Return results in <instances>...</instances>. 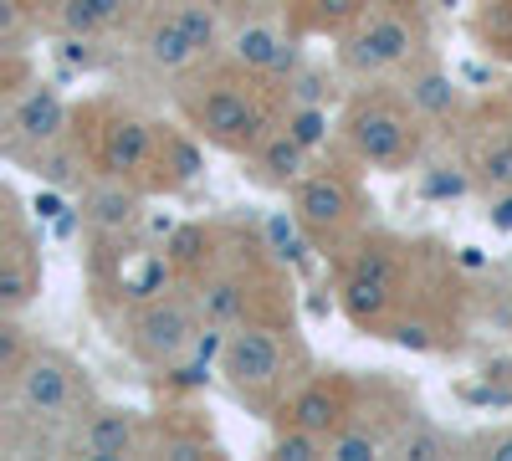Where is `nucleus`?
Returning <instances> with one entry per match:
<instances>
[{"label": "nucleus", "instance_id": "obj_13", "mask_svg": "<svg viewBox=\"0 0 512 461\" xmlns=\"http://www.w3.org/2000/svg\"><path fill=\"white\" fill-rule=\"evenodd\" d=\"M308 154H313L308 144H297V139L282 129V134H272V139L256 144V170H262L272 185H287V180H303Z\"/></svg>", "mask_w": 512, "mask_h": 461}, {"label": "nucleus", "instance_id": "obj_9", "mask_svg": "<svg viewBox=\"0 0 512 461\" xmlns=\"http://www.w3.org/2000/svg\"><path fill=\"white\" fill-rule=\"evenodd\" d=\"M231 57L251 72H292V41H282L267 21H246L231 36Z\"/></svg>", "mask_w": 512, "mask_h": 461}, {"label": "nucleus", "instance_id": "obj_2", "mask_svg": "<svg viewBox=\"0 0 512 461\" xmlns=\"http://www.w3.org/2000/svg\"><path fill=\"white\" fill-rule=\"evenodd\" d=\"M195 123H200V134L221 149H251L262 139V108H256L241 88H210L195 103Z\"/></svg>", "mask_w": 512, "mask_h": 461}, {"label": "nucleus", "instance_id": "obj_15", "mask_svg": "<svg viewBox=\"0 0 512 461\" xmlns=\"http://www.w3.org/2000/svg\"><path fill=\"white\" fill-rule=\"evenodd\" d=\"M292 426H308V431H323V436H333V426H338V390H328V385H313V390H303L292 400Z\"/></svg>", "mask_w": 512, "mask_h": 461}, {"label": "nucleus", "instance_id": "obj_8", "mask_svg": "<svg viewBox=\"0 0 512 461\" xmlns=\"http://www.w3.org/2000/svg\"><path fill=\"white\" fill-rule=\"evenodd\" d=\"M292 211H297V221H303L308 231H333V226H344V221H349V211H354V190L338 180V175H313V180L297 185Z\"/></svg>", "mask_w": 512, "mask_h": 461}, {"label": "nucleus", "instance_id": "obj_20", "mask_svg": "<svg viewBox=\"0 0 512 461\" xmlns=\"http://www.w3.org/2000/svg\"><path fill=\"white\" fill-rule=\"evenodd\" d=\"M200 308H205L210 323H236V318L246 313V292H241V282L221 277V282H210V287L200 292Z\"/></svg>", "mask_w": 512, "mask_h": 461}, {"label": "nucleus", "instance_id": "obj_1", "mask_svg": "<svg viewBox=\"0 0 512 461\" xmlns=\"http://www.w3.org/2000/svg\"><path fill=\"white\" fill-rule=\"evenodd\" d=\"M344 134L354 144V154L374 170H395L410 154V118L395 103H359L344 123Z\"/></svg>", "mask_w": 512, "mask_h": 461}, {"label": "nucleus", "instance_id": "obj_16", "mask_svg": "<svg viewBox=\"0 0 512 461\" xmlns=\"http://www.w3.org/2000/svg\"><path fill=\"white\" fill-rule=\"evenodd\" d=\"M128 0H67L62 6V31L67 36H93L103 26H113L123 16Z\"/></svg>", "mask_w": 512, "mask_h": 461}, {"label": "nucleus", "instance_id": "obj_27", "mask_svg": "<svg viewBox=\"0 0 512 461\" xmlns=\"http://www.w3.org/2000/svg\"><path fill=\"white\" fill-rule=\"evenodd\" d=\"M36 175L47 180V185H72V180H77V159H72V149H47V144H41V154H36Z\"/></svg>", "mask_w": 512, "mask_h": 461}, {"label": "nucleus", "instance_id": "obj_11", "mask_svg": "<svg viewBox=\"0 0 512 461\" xmlns=\"http://www.w3.org/2000/svg\"><path fill=\"white\" fill-rule=\"evenodd\" d=\"M103 159H108V170H113V175H134V170H144V164L154 159V134H149V123H139V118H118L113 129H108Z\"/></svg>", "mask_w": 512, "mask_h": 461}, {"label": "nucleus", "instance_id": "obj_17", "mask_svg": "<svg viewBox=\"0 0 512 461\" xmlns=\"http://www.w3.org/2000/svg\"><path fill=\"white\" fill-rule=\"evenodd\" d=\"M456 82L446 77V72H436V67H425V72H415L410 77V103L420 108V113H431V118H446L451 108H456Z\"/></svg>", "mask_w": 512, "mask_h": 461}, {"label": "nucleus", "instance_id": "obj_26", "mask_svg": "<svg viewBox=\"0 0 512 461\" xmlns=\"http://www.w3.org/2000/svg\"><path fill=\"white\" fill-rule=\"evenodd\" d=\"M466 190H472V180H466L461 170H446V164L425 170V180H420V195L425 200H461Z\"/></svg>", "mask_w": 512, "mask_h": 461}, {"label": "nucleus", "instance_id": "obj_28", "mask_svg": "<svg viewBox=\"0 0 512 461\" xmlns=\"http://www.w3.org/2000/svg\"><path fill=\"white\" fill-rule=\"evenodd\" d=\"M379 446H374V436L369 431H338V436H328V456L333 461H369Z\"/></svg>", "mask_w": 512, "mask_h": 461}, {"label": "nucleus", "instance_id": "obj_29", "mask_svg": "<svg viewBox=\"0 0 512 461\" xmlns=\"http://www.w3.org/2000/svg\"><path fill=\"white\" fill-rule=\"evenodd\" d=\"M164 149H169V159H175V175H180V180H195V175H200V149H195L190 139H169Z\"/></svg>", "mask_w": 512, "mask_h": 461}, {"label": "nucleus", "instance_id": "obj_19", "mask_svg": "<svg viewBox=\"0 0 512 461\" xmlns=\"http://www.w3.org/2000/svg\"><path fill=\"white\" fill-rule=\"evenodd\" d=\"M36 287H41V277L21 262V251H11L6 267H0V308H6V313L26 308V303L36 298Z\"/></svg>", "mask_w": 512, "mask_h": 461}, {"label": "nucleus", "instance_id": "obj_6", "mask_svg": "<svg viewBox=\"0 0 512 461\" xmlns=\"http://www.w3.org/2000/svg\"><path fill=\"white\" fill-rule=\"evenodd\" d=\"M16 395L31 415H62L77 400V374L62 354H31L16 369Z\"/></svg>", "mask_w": 512, "mask_h": 461}, {"label": "nucleus", "instance_id": "obj_14", "mask_svg": "<svg viewBox=\"0 0 512 461\" xmlns=\"http://www.w3.org/2000/svg\"><path fill=\"white\" fill-rule=\"evenodd\" d=\"M144 52H149V62H154L159 72H180L190 57H200V47L190 41V31L180 26V16L154 21V26H149V36H144Z\"/></svg>", "mask_w": 512, "mask_h": 461}, {"label": "nucleus", "instance_id": "obj_3", "mask_svg": "<svg viewBox=\"0 0 512 461\" xmlns=\"http://www.w3.org/2000/svg\"><path fill=\"white\" fill-rule=\"evenodd\" d=\"M195 313L180 303V298H169V303H149L139 318H134V349L154 364H175L195 349Z\"/></svg>", "mask_w": 512, "mask_h": 461}, {"label": "nucleus", "instance_id": "obj_7", "mask_svg": "<svg viewBox=\"0 0 512 461\" xmlns=\"http://www.w3.org/2000/svg\"><path fill=\"white\" fill-rule=\"evenodd\" d=\"M390 292H395V272H390V257L384 251H369V257L354 267V277L344 282V308L349 318L364 328V323H379L384 308H390Z\"/></svg>", "mask_w": 512, "mask_h": 461}, {"label": "nucleus", "instance_id": "obj_21", "mask_svg": "<svg viewBox=\"0 0 512 461\" xmlns=\"http://www.w3.org/2000/svg\"><path fill=\"white\" fill-rule=\"evenodd\" d=\"M477 175H482V185H487L492 195H497V190H512V139H507V134L482 144V154H477Z\"/></svg>", "mask_w": 512, "mask_h": 461}, {"label": "nucleus", "instance_id": "obj_31", "mask_svg": "<svg viewBox=\"0 0 512 461\" xmlns=\"http://www.w3.org/2000/svg\"><path fill=\"white\" fill-rule=\"evenodd\" d=\"M390 339H395L400 349H415V354H425V349L436 344V339H431V328H425V323H395V333H390Z\"/></svg>", "mask_w": 512, "mask_h": 461}, {"label": "nucleus", "instance_id": "obj_33", "mask_svg": "<svg viewBox=\"0 0 512 461\" xmlns=\"http://www.w3.org/2000/svg\"><path fill=\"white\" fill-rule=\"evenodd\" d=\"M364 6V0H318V11H323V21H344V16H354Z\"/></svg>", "mask_w": 512, "mask_h": 461}, {"label": "nucleus", "instance_id": "obj_34", "mask_svg": "<svg viewBox=\"0 0 512 461\" xmlns=\"http://www.w3.org/2000/svg\"><path fill=\"white\" fill-rule=\"evenodd\" d=\"M292 93H297V103H318V98H323V88H318V77H313V72L297 77V82H292Z\"/></svg>", "mask_w": 512, "mask_h": 461}, {"label": "nucleus", "instance_id": "obj_18", "mask_svg": "<svg viewBox=\"0 0 512 461\" xmlns=\"http://www.w3.org/2000/svg\"><path fill=\"white\" fill-rule=\"evenodd\" d=\"M134 211H139V195L134 190H118V185H103V190H93V200H88V221L93 226H128L134 221Z\"/></svg>", "mask_w": 512, "mask_h": 461}, {"label": "nucleus", "instance_id": "obj_37", "mask_svg": "<svg viewBox=\"0 0 512 461\" xmlns=\"http://www.w3.org/2000/svg\"><path fill=\"white\" fill-rule=\"evenodd\" d=\"M256 6H277V0H256Z\"/></svg>", "mask_w": 512, "mask_h": 461}, {"label": "nucleus", "instance_id": "obj_24", "mask_svg": "<svg viewBox=\"0 0 512 461\" xmlns=\"http://www.w3.org/2000/svg\"><path fill=\"white\" fill-rule=\"evenodd\" d=\"M287 134H292L297 144H308V149H323V144H328V113H323L318 103L287 108Z\"/></svg>", "mask_w": 512, "mask_h": 461}, {"label": "nucleus", "instance_id": "obj_25", "mask_svg": "<svg viewBox=\"0 0 512 461\" xmlns=\"http://www.w3.org/2000/svg\"><path fill=\"white\" fill-rule=\"evenodd\" d=\"M272 456H282V461H313V456H328V436H323V431H308V426H292V431L277 436Z\"/></svg>", "mask_w": 512, "mask_h": 461}, {"label": "nucleus", "instance_id": "obj_10", "mask_svg": "<svg viewBox=\"0 0 512 461\" xmlns=\"http://www.w3.org/2000/svg\"><path fill=\"white\" fill-rule=\"evenodd\" d=\"M62 129H67V108H62V98L52 88L26 93L16 103V113H11V134L26 139V144H57Z\"/></svg>", "mask_w": 512, "mask_h": 461}, {"label": "nucleus", "instance_id": "obj_12", "mask_svg": "<svg viewBox=\"0 0 512 461\" xmlns=\"http://www.w3.org/2000/svg\"><path fill=\"white\" fill-rule=\"evenodd\" d=\"M82 451L93 461H113L134 451V415L128 410H98L88 426H82Z\"/></svg>", "mask_w": 512, "mask_h": 461}, {"label": "nucleus", "instance_id": "obj_4", "mask_svg": "<svg viewBox=\"0 0 512 461\" xmlns=\"http://www.w3.org/2000/svg\"><path fill=\"white\" fill-rule=\"evenodd\" d=\"M415 41H420V36H415V26H410L405 16L384 11V16H369V26L344 41V62H349L354 72H390V67L410 62Z\"/></svg>", "mask_w": 512, "mask_h": 461}, {"label": "nucleus", "instance_id": "obj_32", "mask_svg": "<svg viewBox=\"0 0 512 461\" xmlns=\"http://www.w3.org/2000/svg\"><path fill=\"white\" fill-rule=\"evenodd\" d=\"M487 221H492V231H512V190H497Z\"/></svg>", "mask_w": 512, "mask_h": 461}, {"label": "nucleus", "instance_id": "obj_22", "mask_svg": "<svg viewBox=\"0 0 512 461\" xmlns=\"http://www.w3.org/2000/svg\"><path fill=\"white\" fill-rule=\"evenodd\" d=\"M175 16H180V26L190 31V41H195L200 52H210V47L221 41V16H226V11L205 6V0H190V6H180Z\"/></svg>", "mask_w": 512, "mask_h": 461}, {"label": "nucleus", "instance_id": "obj_35", "mask_svg": "<svg viewBox=\"0 0 512 461\" xmlns=\"http://www.w3.org/2000/svg\"><path fill=\"white\" fill-rule=\"evenodd\" d=\"M482 451H487L492 461H512V431H502V436H487V441H482Z\"/></svg>", "mask_w": 512, "mask_h": 461}, {"label": "nucleus", "instance_id": "obj_36", "mask_svg": "<svg viewBox=\"0 0 512 461\" xmlns=\"http://www.w3.org/2000/svg\"><path fill=\"white\" fill-rule=\"evenodd\" d=\"M205 6H216V11H231V6H236V0H205Z\"/></svg>", "mask_w": 512, "mask_h": 461}, {"label": "nucleus", "instance_id": "obj_5", "mask_svg": "<svg viewBox=\"0 0 512 461\" xmlns=\"http://www.w3.org/2000/svg\"><path fill=\"white\" fill-rule=\"evenodd\" d=\"M221 369L231 374L236 390H267L282 374V344L267 328H231L221 349Z\"/></svg>", "mask_w": 512, "mask_h": 461}, {"label": "nucleus", "instance_id": "obj_23", "mask_svg": "<svg viewBox=\"0 0 512 461\" xmlns=\"http://www.w3.org/2000/svg\"><path fill=\"white\" fill-rule=\"evenodd\" d=\"M395 451H400V456H415V461H441V456H451V441H446V431H436L431 421H415V426L395 441Z\"/></svg>", "mask_w": 512, "mask_h": 461}, {"label": "nucleus", "instance_id": "obj_30", "mask_svg": "<svg viewBox=\"0 0 512 461\" xmlns=\"http://www.w3.org/2000/svg\"><path fill=\"white\" fill-rule=\"evenodd\" d=\"M21 364H26V359H21V328L6 323V328H0V369H6L11 380H16V369H21Z\"/></svg>", "mask_w": 512, "mask_h": 461}]
</instances>
